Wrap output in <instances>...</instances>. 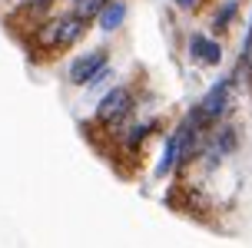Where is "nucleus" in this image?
Listing matches in <instances>:
<instances>
[{
	"mask_svg": "<svg viewBox=\"0 0 252 248\" xmlns=\"http://www.w3.org/2000/svg\"><path fill=\"white\" fill-rule=\"evenodd\" d=\"M186 56L196 66H206V70H219L226 63V43L216 33H206V30H192L186 37Z\"/></svg>",
	"mask_w": 252,
	"mask_h": 248,
	"instance_id": "5",
	"label": "nucleus"
},
{
	"mask_svg": "<svg viewBox=\"0 0 252 248\" xmlns=\"http://www.w3.org/2000/svg\"><path fill=\"white\" fill-rule=\"evenodd\" d=\"M236 56L252 60V13H249V20H246V33H242V43H239V53Z\"/></svg>",
	"mask_w": 252,
	"mask_h": 248,
	"instance_id": "11",
	"label": "nucleus"
},
{
	"mask_svg": "<svg viewBox=\"0 0 252 248\" xmlns=\"http://www.w3.org/2000/svg\"><path fill=\"white\" fill-rule=\"evenodd\" d=\"M113 76H116V70H113V60H110L106 66H100V70H96V73H93V76L87 80L83 93H87V96H100L103 89H106L110 83H113Z\"/></svg>",
	"mask_w": 252,
	"mask_h": 248,
	"instance_id": "9",
	"label": "nucleus"
},
{
	"mask_svg": "<svg viewBox=\"0 0 252 248\" xmlns=\"http://www.w3.org/2000/svg\"><path fill=\"white\" fill-rule=\"evenodd\" d=\"M0 3H3V0H0Z\"/></svg>",
	"mask_w": 252,
	"mask_h": 248,
	"instance_id": "12",
	"label": "nucleus"
},
{
	"mask_svg": "<svg viewBox=\"0 0 252 248\" xmlns=\"http://www.w3.org/2000/svg\"><path fill=\"white\" fill-rule=\"evenodd\" d=\"M179 169V142H176V133H169L159 149V159H156V169H153V182H166L173 179Z\"/></svg>",
	"mask_w": 252,
	"mask_h": 248,
	"instance_id": "8",
	"label": "nucleus"
},
{
	"mask_svg": "<svg viewBox=\"0 0 252 248\" xmlns=\"http://www.w3.org/2000/svg\"><path fill=\"white\" fill-rule=\"evenodd\" d=\"M136 110H139L136 86L133 83H110L93 106V123L103 126L106 133H116L129 116H136Z\"/></svg>",
	"mask_w": 252,
	"mask_h": 248,
	"instance_id": "2",
	"label": "nucleus"
},
{
	"mask_svg": "<svg viewBox=\"0 0 252 248\" xmlns=\"http://www.w3.org/2000/svg\"><path fill=\"white\" fill-rule=\"evenodd\" d=\"M242 20V0H216L213 10H209V33L216 37H226L232 27Z\"/></svg>",
	"mask_w": 252,
	"mask_h": 248,
	"instance_id": "6",
	"label": "nucleus"
},
{
	"mask_svg": "<svg viewBox=\"0 0 252 248\" xmlns=\"http://www.w3.org/2000/svg\"><path fill=\"white\" fill-rule=\"evenodd\" d=\"M110 60H113V50L106 47V43L87 47L83 53H76L73 60L66 63V73H63V80H66V83H70L73 89H83V86H87V80H90V76L96 73L100 66H106Z\"/></svg>",
	"mask_w": 252,
	"mask_h": 248,
	"instance_id": "4",
	"label": "nucleus"
},
{
	"mask_svg": "<svg viewBox=\"0 0 252 248\" xmlns=\"http://www.w3.org/2000/svg\"><path fill=\"white\" fill-rule=\"evenodd\" d=\"M179 13H202V7L209 3V0H169Z\"/></svg>",
	"mask_w": 252,
	"mask_h": 248,
	"instance_id": "10",
	"label": "nucleus"
},
{
	"mask_svg": "<svg viewBox=\"0 0 252 248\" xmlns=\"http://www.w3.org/2000/svg\"><path fill=\"white\" fill-rule=\"evenodd\" d=\"M93 20L80 17L76 10H53L47 13L40 24H33V33H30V43L43 53H63V50L76 47L80 40L90 33Z\"/></svg>",
	"mask_w": 252,
	"mask_h": 248,
	"instance_id": "1",
	"label": "nucleus"
},
{
	"mask_svg": "<svg viewBox=\"0 0 252 248\" xmlns=\"http://www.w3.org/2000/svg\"><path fill=\"white\" fill-rule=\"evenodd\" d=\"M126 17H129V3L126 0H106L100 7V13L93 17V27L100 33H106V37H113V33H120L126 27Z\"/></svg>",
	"mask_w": 252,
	"mask_h": 248,
	"instance_id": "7",
	"label": "nucleus"
},
{
	"mask_svg": "<svg viewBox=\"0 0 252 248\" xmlns=\"http://www.w3.org/2000/svg\"><path fill=\"white\" fill-rule=\"evenodd\" d=\"M232 96H236V86H232L229 73H222L219 80L209 83V89L196 99L192 110L202 116V123H206V126H216L219 119H226V116H229V110H232Z\"/></svg>",
	"mask_w": 252,
	"mask_h": 248,
	"instance_id": "3",
	"label": "nucleus"
}]
</instances>
